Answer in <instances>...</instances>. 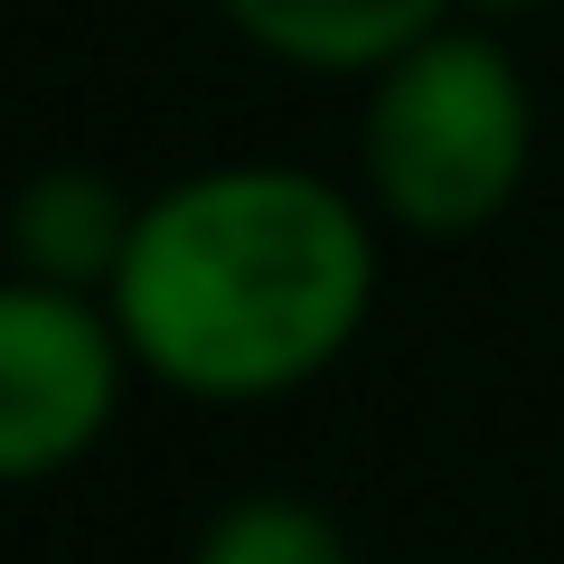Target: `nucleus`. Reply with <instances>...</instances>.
Returning a JSON list of instances; mask_svg holds the SVG:
<instances>
[{
	"mask_svg": "<svg viewBox=\"0 0 564 564\" xmlns=\"http://www.w3.org/2000/svg\"><path fill=\"white\" fill-rule=\"evenodd\" d=\"M104 302L170 395L273 404L358 348L377 311V226L339 180L292 161L188 170L141 198Z\"/></svg>",
	"mask_w": 564,
	"mask_h": 564,
	"instance_id": "1",
	"label": "nucleus"
},
{
	"mask_svg": "<svg viewBox=\"0 0 564 564\" xmlns=\"http://www.w3.org/2000/svg\"><path fill=\"white\" fill-rule=\"evenodd\" d=\"M527 151H536V104L527 76L489 20H443L414 47L367 76L358 113V180L386 226L423 245H462L508 217L527 188Z\"/></svg>",
	"mask_w": 564,
	"mask_h": 564,
	"instance_id": "2",
	"label": "nucleus"
},
{
	"mask_svg": "<svg viewBox=\"0 0 564 564\" xmlns=\"http://www.w3.org/2000/svg\"><path fill=\"white\" fill-rule=\"evenodd\" d=\"M122 367L141 358L104 292L39 282V273L10 282L0 292V480L20 489L66 480L113 433Z\"/></svg>",
	"mask_w": 564,
	"mask_h": 564,
	"instance_id": "3",
	"label": "nucleus"
},
{
	"mask_svg": "<svg viewBox=\"0 0 564 564\" xmlns=\"http://www.w3.org/2000/svg\"><path fill=\"white\" fill-rule=\"evenodd\" d=\"M226 29L311 76H377L395 47L443 29L462 0H217Z\"/></svg>",
	"mask_w": 564,
	"mask_h": 564,
	"instance_id": "4",
	"label": "nucleus"
},
{
	"mask_svg": "<svg viewBox=\"0 0 564 564\" xmlns=\"http://www.w3.org/2000/svg\"><path fill=\"white\" fill-rule=\"evenodd\" d=\"M141 198L122 180L85 161H57L20 188V217H10V245H20V273L39 282H76V292H113L122 254H132Z\"/></svg>",
	"mask_w": 564,
	"mask_h": 564,
	"instance_id": "5",
	"label": "nucleus"
},
{
	"mask_svg": "<svg viewBox=\"0 0 564 564\" xmlns=\"http://www.w3.org/2000/svg\"><path fill=\"white\" fill-rule=\"evenodd\" d=\"M188 564H358V555H348L329 508L292 499V489H254V499H226L198 527Z\"/></svg>",
	"mask_w": 564,
	"mask_h": 564,
	"instance_id": "6",
	"label": "nucleus"
},
{
	"mask_svg": "<svg viewBox=\"0 0 564 564\" xmlns=\"http://www.w3.org/2000/svg\"><path fill=\"white\" fill-rule=\"evenodd\" d=\"M470 20H527V10H545V0H462Z\"/></svg>",
	"mask_w": 564,
	"mask_h": 564,
	"instance_id": "7",
	"label": "nucleus"
}]
</instances>
